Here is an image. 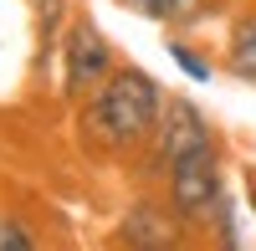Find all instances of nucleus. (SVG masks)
Segmentation results:
<instances>
[{
	"mask_svg": "<svg viewBox=\"0 0 256 251\" xmlns=\"http://www.w3.org/2000/svg\"><path fill=\"white\" fill-rule=\"evenodd\" d=\"M159 113H164V88L144 67L118 62L88 92V102H82V113H77V128L102 154H138V149H148V138H154Z\"/></svg>",
	"mask_w": 256,
	"mask_h": 251,
	"instance_id": "nucleus-1",
	"label": "nucleus"
},
{
	"mask_svg": "<svg viewBox=\"0 0 256 251\" xmlns=\"http://www.w3.org/2000/svg\"><path fill=\"white\" fill-rule=\"evenodd\" d=\"M226 190L230 184H226V149L220 144L184 154L180 164H169V174H164V200L180 210L184 226H205Z\"/></svg>",
	"mask_w": 256,
	"mask_h": 251,
	"instance_id": "nucleus-2",
	"label": "nucleus"
},
{
	"mask_svg": "<svg viewBox=\"0 0 256 251\" xmlns=\"http://www.w3.org/2000/svg\"><path fill=\"white\" fill-rule=\"evenodd\" d=\"M210 144H220L210 113L200 108L195 98H184V92H164L159 128H154V138H148V149H154V170L169 174V164H180L184 154H195V149H210Z\"/></svg>",
	"mask_w": 256,
	"mask_h": 251,
	"instance_id": "nucleus-3",
	"label": "nucleus"
},
{
	"mask_svg": "<svg viewBox=\"0 0 256 251\" xmlns=\"http://www.w3.org/2000/svg\"><path fill=\"white\" fill-rule=\"evenodd\" d=\"M113 67H118L113 41L92 20H72L62 36V98H88Z\"/></svg>",
	"mask_w": 256,
	"mask_h": 251,
	"instance_id": "nucleus-4",
	"label": "nucleus"
},
{
	"mask_svg": "<svg viewBox=\"0 0 256 251\" xmlns=\"http://www.w3.org/2000/svg\"><path fill=\"white\" fill-rule=\"evenodd\" d=\"M220 67L236 77V82L256 88V0H246V6L230 10L226 46H220Z\"/></svg>",
	"mask_w": 256,
	"mask_h": 251,
	"instance_id": "nucleus-5",
	"label": "nucleus"
},
{
	"mask_svg": "<svg viewBox=\"0 0 256 251\" xmlns=\"http://www.w3.org/2000/svg\"><path fill=\"white\" fill-rule=\"evenodd\" d=\"M184 236V220L169 200H138L128 205V220H123V241L134 246H169Z\"/></svg>",
	"mask_w": 256,
	"mask_h": 251,
	"instance_id": "nucleus-6",
	"label": "nucleus"
},
{
	"mask_svg": "<svg viewBox=\"0 0 256 251\" xmlns=\"http://www.w3.org/2000/svg\"><path fill=\"white\" fill-rule=\"evenodd\" d=\"M128 10L148 16L164 31H200L205 20H216L226 10V0H128Z\"/></svg>",
	"mask_w": 256,
	"mask_h": 251,
	"instance_id": "nucleus-7",
	"label": "nucleus"
},
{
	"mask_svg": "<svg viewBox=\"0 0 256 251\" xmlns=\"http://www.w3.org/2000/svg\"><path fill=\"white\" fill-rule=\"evenodd\" d=\"M169 56H174V67L190 77V82H216V72H220V62L210 56L205 46H195V41H190V31H169Z\"/></svg>",
	"mask_w": 256,
	"mask_h": 251,
	"instance_id": "nucleus-8",
	"label": "nucleus"
},
{
	"mask_svg": "<svg viewBox=\"0 0 256 251\" xmlns=\"http://www.w3.org/2000/svg\"><path fill=\"white\" fill-rule=\"evenodd\" d=\"M205 226H210V241H220V246H241L246 241L241 236V216H236V195H230V190L216 200V210H210Z\"/></svg>",
	"mask_w": 256,
	"mask_h": 251,
	"instance_id": "nucleus-9",
	"label": "nucleus"
},
{
	"mask_svg": "<svg viewBox=\"0 0 256 251\" xmlns=\"http://www.w3.org/2000/svg\"><path fill=\"white\" fill-rule=\"evenodd\" d=\"M36 246V236L20 226L16 216H0V251H31Z\"/></svg>",
	"mask_w": 256,
	"mask_h": 251,
	"instance_id": "nucleus-10",
	"label": "nucleus"
},
{
	"mask_svg": "<svg viewBox=\"0 0 256 251\" xmlns=\"http://www.w3.org/2000/svg\"><path fill=\"white\" fill-rule=\"evenodd\" d=\"M241 195L251 205V220H256V170H241Z\"/></svg>",
	"mask_w": 256,
	"mask_h": 251,
	"instance_id": "nucleus-11",
	"label": "nucleus"
}]
</instances>
